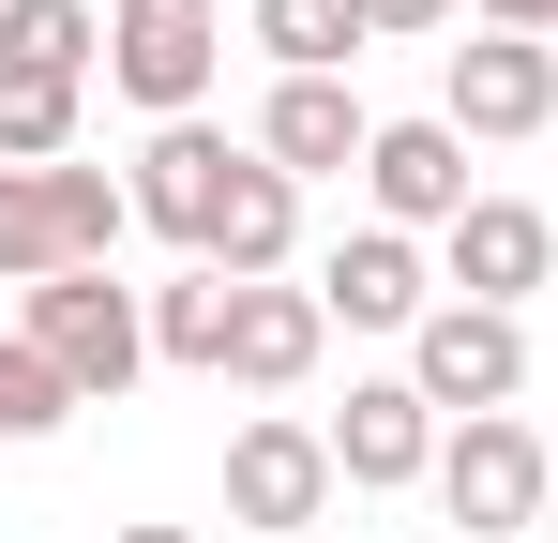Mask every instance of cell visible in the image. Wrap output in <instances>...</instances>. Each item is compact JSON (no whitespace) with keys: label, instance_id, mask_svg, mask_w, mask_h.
<instances>
[{"label":"cell","instance_id":"obj_21","mask_svg":"<svg viewBox=\"0 0 558 543\" xmlns=\"http://www.w3.org/2000/svg\"><path fill=\"white\" fill-rule=\"evenodd\" d=\"M438 15H453V0H363V31H377V46H408V31H438Z\"/></svg>","mask_w":558,"mask_h":543},{"label":"cell","instance_id":"obj_1","mask_svg":"<svg viewBox=\"0 0 558 543\" xmlns=\"http://www.w3.org/2000/svg\"><path fill=\"white\" fill-rule=\"evenodd\" d=\"M121 227H136V181H106V167H0V287L106 272Z\"/></svg>","mask_w":558,"mask_h":543},{"label":"cell","instance_id":"obj_13","mask_svg":"<svg viewBox=\"0 0 558 543\" xmlns=\"http://www.w3.org/2000/svg\"><path fill=\"white\" fill-rule=\"evenodd\" d=\"M227 167H242V152H227V136H211V121H167V136H151V152H136V227H167V242H211V212H227Z\"/></svg>","mask_w":558,"mask_h":543},{"label":"cell","instance_id":"obj_8","mask_svg":"<svg viewBox=\"0 0 558 543\" xmlns=\"http://www.w3.org/2000/svg\"><path fill=\"white\" fill-rule=\"evenodd\" d=\"M332 468H348L363 498L423 483V468H438V408H423L408 377H348V408H332Z\"/></svg>","mask_w":558,"mask_h":543},{"label":"cell","instance_id":"obj_14","mask_svg":"<svg viewBox=\"0 0 558 543\" xmlns=\"http://www.w3.org/2000/svg\"><path fill=\"white\" fill-rule=\"evenodd\" d=\"M287 242H302V181L287 167H227V212H211V242H196V272H227V287H272L287 272Z\"/></svg>","mask_w":558,"mask_h":543},{"label":"cell","instance_id":"obj_12","mask_svg":"<svg viewBox=\"0 0 558 543\" xmlns=\"http://www.w3.org/2000/svg\"><path fill=\"white\" fill-rule=\"evenodd\" d=\"M544 272H558V227L529 212V196H468V227H453V302H498V317H513Z\"/></svg>","mask_w":558,"mask_h":543},{"label":"cell","instance_id":"obj_3","mask_svg":"<svg viewBox=\"0 0 558 543\" xmlns=\"http://www.w3.org/2000/svg\"><path fill=\"white\" fill-rule=\"evenodd\" d=\"M211 61H227V15L211 0H106V76L136 90L151 121H196Z\"/></svg>","mask_w":558,"mask_h":543},{"label":"cell","instance_id":"obj_7","mask_svg":"<svg viewBox=\"0 0 558 543\" xmlns=\"http://www.w3.org/2000/svg\"><path fill=\"white\" fill-rule=\"evenodd\" d=\"M438 121H453V136H544V121H558V46H529V31H483V46H453Z\"/></svg>","mask_w":558,"mask_h":543},{"label":"cell","instance_id":"obj_23","mask_svg":"<svg viewBox=\"0 0 558 543\" xmlns=\"http://www.w3.org/2000/svg\"><path fill=\"white\" fill-rule=\"evenodd\" d=\"M121 543H196V529H121Z\"/></svg>","mask_w":558,"mask_h":543},{"label":"cell","instance_id":"obj_5","mask_svg":"<svg viewBox=\"0 0 558 543\" xmlns=\"http://www.w3.org/2000/svg\"><path fill=\"white\" fill-rule=\"evenodd\" d=\"M332 483H348L332 438H317V423H287V408L227 438V514H242V529H317V514H332Z\"/></svg>","mask_w":558,"mask_h":543},{"label":"cell","instance_id":"obj_2","mask_svg":"<svg viewBox=\"0 0 558 543\" xmlns=\"http://www.w3.org/2000/svg\"><path fill=\"white\" fill-rule=\"evenodd\" d=\"M31 348H46V377H61L76 408H106V393L151 362V302L106 287V272H46V287H31Z\"/></svg>","mask_w":558,"mask_h":543},{"label":"cell","instance_id":"obj_17","mask_svg":"<svg viewBox=\"0 0 558 543\" xmlns=\"http://www.w3.org/2000/svg\"><path fill=\"white\" fill-rule=\"evenodd\" d=\"M257 46H272L287 76H348L377 31H363V0H257Z\"/></svg>","mask_w":558,"mask_h":543},{"label":"cell","instance_id":"obj_10","mask_svg":"<svg viewBox=\"0 0 558 543\" xmlns=\"http://www.w3.org/2000/svg\"><path fill=\"white\" fill-rule=\"evenodd\" d=\"M317 317H348V333H423L438 287H423V257H408V227H348L332 272H317Z\"/></svg>","mask_w":558,"mask_h":543},{"label":"cell","instance_id":"obj_18","mask_svg":"<svg viewBox=\"0 0 558 543\" xmlns=\"http://www.w3.org/2000/svg\"><path fill=\"white\" fill-rule=\"evenodd\" d=\"M227 317H242V287H227V272H182V287L151 302V362H196V377H227Z\"/></svg>","mask_w":558,"mask_h":543},{"label":"cell","instance_id":"obj_19","mask_svg":"<svg viewBox=\"0 0 558 543\" xmlns=\"http://www.w3.org/2000/svg\"><path fill=\"white\" fill-rule=\"evenodd\" d=\"M0 167H76V76H0Z\"/></svg>","mask_w":558,"mask_h":543},{"label":"cell","instance_id":"obj_4","mask_svg":"<svg viewBox=\"0 0 558 543\" xmlns=\"http://www.w3.org/2000/svg\"><path fill=\"white\" fill-rule=\"evenodd\" d=\"M408 393L453 408V423H498V408L529 393V333H513L498 302H438V317L408 333Z\"/></svg>","mask_w":558,"mask_h":543},{"label":"cell","instance_id":"obj_20","mask_svg":"<svg viewBox=\"0 0 558 543\" xmlns=\"http://www.w3.org/2000/svg\"><path fill=\"white\" fill-rule=\"evenodd\" d=\"M61 408H76V393L46 377V348H31V333H0V438H46Z\"/></svg>","mask_w":558,"mask_h":543},{"label":"cell","instance_id":"obj_6","mask_svg":"<svg viewBox=\"0 0 558 543\" xmlns=\"http://www.w3.org/2000/svg\"><path fill=\"white\" fill-rule=\"evenodd\" d=\"M438 498H453V529H544V438L498 408V423H453L438 438Z\"/></svg>","mask_w":558,"mask_h":543},{"label":"cell","instance_id":"obj_16","mask_svg":"<svg viewBox=\"0 0 558 543\" xmlns=\"http://www.w3.org/2000/svg\"><path fill=\"white\" fill-rule=\"evenodd\" d=\"M106 15L92 0H0V76H92Z\"/></svg>","mask_w":558,"mask_h":543},{"label":"cell","instance_id":"obj_22","mask_svg":"<svg viewBox=\"0 0 558 543\" xmlns=\"http://www.w3.org/2000/svg\"><path fill=\"white\" fill-rule=\"evenodd\" d=\"M483 31H529V46H544V31H558V0H483Z\"/></svg>","mask_w":558,"mask_h":543},{"label":"cell","instance_id":"obj_15","mask_svg":"<svg viewBox=\"0 0 558 543\" xmlns=\"http://www.w3.org/2000/svg\"><path fill=\"white\" fill-rule=\"evenodd\" d=\"M317 348H332L317 287H242V317H227V377H242V393H302Z\"/></svg>","mask_w":558,"mask_h":543},{"label":"cell","instance_id":"obj_11","mask_svg":"<svg viewBox=\"0 0 558 543\" xmlns=\"http://www.w3.org/2000/svg\"><path fill=\"white\" fill-rule=\"evenodd\" d=\"M363 152H377V121H363L348 76H287L257 106V167H287V181H332V167H363Z\"/></svg>","mask_w":558,"mask_h":543},{"label":"cell","instance_id":"obj_9","mask_svg":"<svg viewBox=\"0 0 558 543\" xmlns=\"http://www.w3.org/2000/svg\"><path fill=\"white\" fill-rule=\"evenodd\" d=\"M363 196H377V227H468V136L453 121H377Z\"/></svg>","mask_w":558,"mask_h":543}]
</instances>
